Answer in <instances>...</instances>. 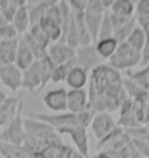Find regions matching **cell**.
Here are the masks:
<instances>
[{
  "instance_id": "cell-1",
  "label": "cell",
  "mask_w": 149,
  "mask_h": 158,
  "mask_svg": "<svg viewBox=\"0 0 149 158\" xmlns=\"http://www.w3.org/2000/svg\"><path fill=\"white\" fill-rule=\"evenodd\" d=\"M87 94L93 115L117 112L127 99L121 74L109 64H101L91 71Z\"/></svg>"
},
{
  "instance_id": "cell-2",
  "label": "cell",
  "mask_w": 149,
  "mask_h": 158,
  "mask_svg": "<svg viewBox=\"0 0 149 158\" xmlns=\"http://www.w3.org/2000/svg\"><path fill=\"white\" fill-rule=\"evenodd\" d=\"M27 118H35L42 122L50 124L56 130L65 127H74V126H82L87 128L91 121L93 118V114L91 110H85L83 113L74 114V113H55V114H43V113H34L29 112L27 114Z\"/></svg>"
},
{
  "instance_id": "cell-3",
  "label": "cell",
  "mask_w": 149,
  "mask_h": 158,
  "mask_svg": "<svg viewBox=\"0 0 149 158\" xmlns=\"http://www.w3.org/2000/svg\"><path fill=\"white\" fill-rule=\"evenodd\" d=\"M22 114H23V100H22V97H20L14 118L6 124L2 129V131L0 133V142L22 145V143L25 142L26 137H27L25 128H23Z\"/></svg>"
},
{
  "instance_id": "cell-4",
  "label": "cell",
  "mask_w": 149,
  "mask_h": 158,
  "mask_svg": "<svg viewBox=\"0 0 149 158\" xmlns=\"http://www.w3.org/2000/svg\"><path fill=\"white\" fill-rule=\"evenodd\" d=\"M109 66L117 71H127L141 63V52L132 49L126 42L120 43L114 55L109 59Z\"/></svg>"
},
{
  "instance_id": "cell-5",
  "label": "cell",
  "mask_w": 149,
  "mask_h": 158,
  "mask_svg": "<svg viewBox=\"0 0 149 158\" xmlns=\"http://www.w3.org/2000/svg\"><path fill=\"white\" fill-rule=\"evenodd\" d=\"M23 128L26 131V136L35 139L51 141L61 136L56 131V129L53 128L50 124L35 118H23Z\"/></svg>"
},
{
  "instance_id": "cell-6",
  "label": "cell",
  "mask_w": 149,
  "mask_h": 158,
  "mask_svg": "<svg viewBox=\"0 0 149 158\" xmlns=\"http://www.w3.org/2000/svg\"><path fill=\"white\" fill-rule=\"evenodd\" d=\"M106 10L103 8L100 0H89L84 13V19L85 23L90 30V34L92 36V40H93V44L98 40V31H99Z\"/></svg>"
},
{
  "instance_id": "cell-7",
  "label": "cell",
  "mask_w": 149,
  "mask_h": 158,
  "mask_svg": "<svg viewBox=\"0 0 149 158\" xmlns=\"http://www.w3.org/2000/svg\"><path fill=\"white\" fill-rule=\"evenodd\" d=\"M62 135H68L72 139L76 145L77 151L85 158H89V136H87V128L82 126H74V127H65L56 130Z\"/></svg>"
},
{
  "instance_id": "cell-8",
  "label": "cell",
  "mask_w": 149,
  "mask_h": 158,
  "mask_svg": "<svg viewBox=\"0 0 149 158\" xmlns=\"http://www.w3.org/2000/svg\"><path fill=\"white\" fill-rule=\"evenodd\" d=\"M76 62L77 65L89 72L93 71L99 65L104 64V60L100 58L99 55L97 54L95 44L86 45V47H79L76 49Z\"/></svg>"
},
{
  "instance_id": "cell-9",
  "label": "cell",
  "mask_w": 149,
  "mask_h": 158,
  "mask_svg": "<svg viewBox=\"0 0 149 158\" xmlns=\"http://www.w3.org/2000/svg\"><path fill=\"white\" fill-rule=\"evenodd\" d=\"M22 87L32 94H39L43 91L40 60H35L28 69L22 72Z\"/></svg>"
},
{
  "instance_id": "cell-10",
  "label": "cell",
  "mask_w": 149,
  "mask_h": 158,
  "mask_svg": "<svg viewBox=\"0 0 149 158\" xmlns=\"http://www.w3.org/2000/svg\"><path fill=\"white\" fill-rule=\"evenodd\" d=\"M90 127L96 138L98 141H101L109 133H112L118 126L109 113H98L93 115Z\"/></svg>"
},
{
  "instance_id": "cell-11",
  "label": "cell",
  "mask_w": 149,
  "mask_h": 158,
  "mask_svg": "<svg viewBox=\"0 0 149 158\" xmlns=\"http://www.w3.org/2000/svg\"><path fill=\"white\" fill-rule=\"evenodd\" d=\"M0 81L1 86H5L12 92H16L22 87V71L15 64L0 66Z\"/></svg>"
},
{
  "instance_id": "cell-12",
  "label": "cell",
  "mask_w": 149,
  "mask_h": 158,
  "mask_svg": "<svg viewBox=\"0 0 149 158\" xmlns=\"http://www.w3.org/2000/svg\"><path fill=\"white\" fill-rule=\"evenodd\" d=\"M42 101L45 107L54 113H65V110H68V92L62 87L49 91Z\"/></svg>"
},
{
  "instance_id": "cell-13",
  "label": "cell",
  "mask_w": 149,
  "mask_h": 158,
  "mask_svg": "<svg viewBox=\"0 0 149 158\" xmlns=\"http://www.w3.org/2000/svg\"><path fill=\"white\" fill-rule=\"evenodd\" d=\"M47 56L54 63L55 66H57V65L65 64L70 60H72L76 57V50L70 48L65 43L56 42L48 47Z\"/></svg>"
},
{
  "instance_id": "cell-14",
  "label": "cell",
  "mask_w": 149,
  "mask_h": 158,
  "mask_svg": "<svg viewBox=\"0 0 149 158\" xmlns=\"http://www.w3.org/2000/svg\"><path fill=\"white\" fill-rule=\"evenodd\" d=\"M89 94L85 89H70L68 92V110L79 114L89 110Z\"/></svg>"
},
{
  "instance_id": "cell-15",
  "label": "cell",
  "mask_w": 149,
  "mask_h": 158,
  "mask_svg": "<svg viewBox=\"0 0 149 158\" xmlns=\"http://www.w3.org/2000/svg\"><path fill=\"white\" fill-rule=\"evenodd\" d=\"M117 126L122 129H132L140 127V123L135 115V109L133 100L126 99L120 107V118L117 122Z\"/></svg>"
},
{
  "instance_id": "cell-16",
  "label": "cell",
  "mask_w": 149,
  "mask_h": 158,
  "mask_svg": "<svg viewBox=\"0 0 149 158\" xmlns=\"http://www.w3.org/2000/svg\"><path fill=\"white\" fill-rule=\"evenodd\" d=\"M57 1L55 0H45V1H35L34 5H27L28 14L30 19V27L35 25H39L42 18H45L47 12L53 5H55Z\"/></svg>"
},
{
  "instance_id": "cell-17",
  "label": "cell",
  "mask_w": 149,
  "mask_h": 158,
  "mask_svg": "<svg viewBox=\"0 0 149 158\" xmlns=\"http://www.w3.org/2000/svg\"><path fill=\"white\" fill-rule=\"evenodd\" d=\"M35 60L36 59H35L33 52L28 48L27 43L22 40V37H20L19 39V47H18V51H16V57H15L14 64L23 72L25 70H27L30 65L34 63Z\"/></svg>"
},
{
  "instance_id": "cell-18",
  "label": "cell",
  "mask_w": 149,
  "mask_h": 158,
  "mask_svg": "<svg viewBox=\"0 0 149 158\" xmlns=\"http://www.w3.org/2000/svg\"><path fill=\"white\" fill-rule=\"evenodd\" d=\"M65 83L71 89H84L85 85L89 83V74L83 68L74 66L69 71Z\"/></svg>"
},
{
  "instance_id": "cell-19",
  "label": "cell",
  "mask_w": 149,
  "mask_h": 158,
  "mask_svg": "<svg viewBox=\"0 0 149 158\" xmlns=\"http://www.w3.org/2000/svg\"><path fill=\"white\" fill-rule=\"evenodd\" d=\"M135 115L140 126H147L149 123V93L144 92L139 98L133 100Z\"/></svg>"
},
{
  "instance_id": "cell-20",
  "label": "cell",
  "mask_w": 149,
  "mask_h": 158,
  "mask_svg": "<svg viewBox=\"0 0 149 158\" xmlns=\"http://www.w3.org/2000/svg\"><path fill=\"white\" fill-rule=\"evenodd\" d=\"M39 26L42 29V31L47 35V37H48V40L50 41L51 44L61 41V37H62V26L58 25L57 22H55L54 20H51L48 16H45L39 22Z\"/></svg>"
},
{
  "instance_id": "cell-21",
  "label": "cell",
  "mask_w": 149,
  "mask_h": 158,
  "mask_svg": "<svg viewBox=\"0 0 149 158\" xmlns=\"http://www.w3.org/2000/svg\"><path fill=\"white\" fill-rule=\"evenodd\" d=\"M18 47H19V39L1 42V44H0V66L14 64Z\"/></svg>"
},
{
  "instance_id": "cell-22",
  "label": "cell",
  "mask_w": 149,
  "mask_h": 158,
  "mask_svg": "<svg viewBox=\"0 0 149 158\" xmlns=\"http://www.w3.org/2000/svg\"><path fill=\"white\" fill-rule=\"evenodd\" d=\"M12 25L14 26V28L16 29L19 35L26 34L29 30L30 19H29V14H28L27 6H22V7L18 8L14 18L12 20Z\"/></svg>"
},
{
  "instance_id": "cell-23",
  "label": "cell",
  "mask_w": 149,
  "mask_h": 158,
  "mask_svg": "<svg viewBox=\"0 0 149 158\" xmlns=\"http://www.w3.org/2000/svg\"><path fill=\"white\" fill-rule=\"evenodd\" d=\"M118 41L112 37V39H106V40H99L95 43V48L97 54L99 55V57L103 60H106V59H109L114 52L117 51V48H118Z\"/></svg>"
},
{
  "instance_id": "cell-24",
  "label": "cell",
  "mask_w": 149,
  "mask_h": 158,
  "mask_svg": "<svg viewBox=\"0 0 149 158\" xmlns=\"http://www.w3.org/2000/svg\"><path fill=\"white\" fill-rule=\"evenodd\" d=\"M28 5L26 0H0V14L2 15L10 23L14 18L19 7Z\"/></svg>"
},
{
  "instance_id": "cell-25",
  "label": "cell",
  "mask_w": 149,
  "mask_h": 158,
  "mask_svg": "<svg viewBox=\"0 0 149 158\" xmlns=\"http://www.w3.org/2000/svg\"><path fill=\"white\" fill-rule=\"evenodd\" d=\"M135 12V5L130 0H114L111 7V14L120 18H133Z\"/></svg>"
},
{
  "instance_id": "cell-26",
  "label": "cell",
  "mask_w": 149,
  "mask_h": 158,
  "mask_svg": "<svg viewBox=\"0 0 149 158\" xmlns=\"http://www.w3.org/2000/svg\"><path fill=\"white\" fill-rule=\"evenodd\" d=\"M0 155L4 158H28L30 157L26 152L22 145L0 142Z\"/></svg>"
},
{
  "instance_id": "cell-27",
  "label": "cell",
  "mask_w": 149,
  "mask_h": 158,
  "mask_svg": "<svg viewBox=\"0 0 149 158\" xmlns=\"http://www.w3.org/2000/svg\"><path fill=\"white\" fill-rule=\"evenodd\" d=\"M146 40H147V34L143 30L140 28L139 26L135 27V29L132 31V34L129 35V37L127 39L126 43L138 52H141L143 49L144 44H146Z\"/></svg>"
},
{
  "instance_id": "cell-28",
  "label": "cell",
  "mask_w": 149,
  "mask_h": 158,
  "mask_svg": "<svg viewBox=\"0 0 149 158\" xmlns=\"http://www.w3.org/2000/svg\"><path fill=\"white\" fill-rule=\"evenodd\" d=\"M128 78L133 80L140 89L149 93V64L136 72H128Z\"/></svg>"
},
{
  "instance_id": "cell-29",
  "label": "cell",
  "mask_w": 149,
  "mask_h": 158,
  "mask_svg": "<svg viewBox=\"0 0 149 158\" xmlns=\"http://www.w3.org/2000/svg\"><path fill=\"white\" fill-rule=\"evenodd\" d=\"M74 66H78L77 65V62H76V58H74L72 60H70L68 63L62 65H57L55 66V70L53 72V76H51V81L57 84V83H62V81H65V78L69 73V71Z\"/></svg>"
},
{
  "instance_id": "cell-30",
  "label": "cell",
  "mask_w": 149,
  "mask_h": 158,
  "mask_svg": "<svg viewBox=\"0 0 149 158\" xmlns=\"http://www.w3.org/2000/svg\"><path fill=\"white\" fill-rule=\"evenodd\" d=\"M135 27H136V18L133 16L130 20H128L125 25H122L121 27H119L118 29L114 30V37L117 41H118V43H124L127 41V39L129 37V35L132 34V31L135 29Z\"/></svg>"
},
{
  "instance_id": "cell-31",
  "label": "cell",
  "mask_w": 149,
  "mask_h": 158,
  "mask_svg": "<svg viewBox=\"0 0 149 158\" xmlns=\"http://www.w3.org/2000/svg\"><path fill=\"white\" fill-rule=\"evenodd\" d=\"M22 40L27 43L28 48H29L30 51L33 52L36 60H40V59L45 58V56H47V50L48 49L45 48V47H42L37 41H35L28 31H27L26 34L22 35Z\"/></svg>"
},
{
  "instance_id": "cell-32",
  "label": "cell",
  "mask_w": 149,
  "mask_h": 158,
  "mask_svg": "<svg viewBox=\"0 0 149 158\" xmlns=\"http://www.w3.org/2000/svg\"><path fill=\"white\" fill-rule=\"evenodd\" d=\"M63 145H64V142L62 139V136L55 138L51 142H49V144L41 151L37 158H57L61 148Z\"/></svg>"
},
{
  "instance_id": "cell-33",
  "label": "cell",
  "mask_w": 149,
  "mask_h": 158,
  "mask_svg": "<svg viewBox=\"0 0 149 158\" xmlns=\"http://www.w3.org/2000/svg\"><path fill=\"white\" fill-rule=\"evenodd\" d=\"M40 66H41V74H42V87L45 89L51 80V76L55 70V64L50 60L48 56L45 58L40 59Z\"/></svg>"
},
{
  "instance_id": "cell-34",
  "label": "cell",
  "mask_w": 149,
  "mask_h": 158,
  "mask_svg": "<svg viewBox=\"0 0 149 158\" xmlns=\"http://www.w3.org/2000/svg\"><path fill=\"white\" fill-rule=\"evenodd\" d=\"M114 36V28L111 22V18H109V12H106L104 15V19L101 21L99 31H98V40H106L112 39Z\"/></svg>"
},
{
  "instance_id": "cell-35",
  "label": "cell",
  "mask_w": 149,
  "mask_h": 158,
  "mask_svg": "<svg viewBox=\"0 0 149 158\" xmlns=\"http://www.w3.org/2000/svg\"><path fill=\"white\" fill-rule=\"evenodd\" d=\"M125 131L128 134L130 139H135V141H140L142 143H146L149 145V129L147 127L140 126L136 128L132 129H125Z\"/></svg>"
},
{
  "instance_id": "cell-36",
  "label": "cell",
  "mask_w": 149,
  "mask_h": 158,
  "mask_svg": "<svg viewBox=\"0 0 149 158\" xmlns=\"http://www.w3.org/2000/svg\"><path fill=\"white\" fill-rule=\"evenodd\" d=\"M122 84H124L125 92L127 94V98L130 100H135L136 98H139L141 94H143L146 91H143L142 89H140L138 85L135 84L133 80L127 77V78H122Z\"/></svg>"
},
{
  "instance_id": "cell-37",
  "label": "cell",
  "mask_w": 149,
  "mask_h": 158,
  "mask_svg": "<svg viewBox=\"0 0 149 158\" xmlns=\"http://www.w3.org/2000/svg\"><path fill=\"white\" fill-rule=\"evenodd\" d=\"M28 33L32 35V37H33L35 41H37L42 47H45V48H47V49H48V47L51 44L50 41L48 40V37H47V35L42 31V29L40 28V26L39 25L32 26V27L29 28V30H28Z\"/></svg>"
},
{
  "instance_id": "cell-38",
  "label": "cell",
  "mask_w": 149,
  "mask_h": 158,
  "mask_svg": "<svg viewBox=\"0 0 149 158\" xmlns=\"http://www.w3.org/2000/svg\"><path fill=\"white\" fill-rule=\"evenodd\" d=\"M16 39H19V34L12 23H7L6 26L0 28V40L1 41H12V40Z\"/></svg>"
},
{
  "instance_id": "cell-39",
  "label": "cell",
  "mask_w": 149,
  "mask_h": 158,
  "mask_svg": "<svg viewBox=\"0 0 149 158\" xmlns=\"http://www.w3.org/2000/svg\"><path fill=\"white\" fill-rule=\"evenodd\" d=\"M68 2L72 13H83L86 10L89 0H69Z\"/></svg>"
},
{
  "instance_id": "cell-40",
  "label": "cell",
  "mask_w": 149,
  "mask_h": 158,
  "mask_svg": "<svg viewBox=\"0 0 149 158\" xmlns=\"http://www.w3.org/2000/svg\"><path fill=\"white\" fill-rule=\"evenodd\" d=\"M135 16L149 15V0H140L135 6Z\"/></svg>"
},
{
  "instance_id": "cell-41",
  "label": "cell",
  "mask_w": 149,
  "mask_h": 158,
  "mask_svg": "<svg viewBox=\"0 0 149 158\" xmlns=\"http://www.w3.org/2000/svg\"><path fill=\"white\" fill-rule=\"evenodd\" d=\"M148 64H149V35H147L146 44H144L143 49L141 51V63H140V65L147 66Z\"/></svg>"
},
{
  "instance_id": "cell-42",
  "label": "cell",
  "mask_w": 149,
  "mask_h": 158,
  "mask_svg": "<svg viewBox=\"0 0 149 158\" xmlns=\"http://www.w3.org/2000/svg\"><path fill=\"white\" fill-rule=\"evenodd\" d=\"M136 18V23L139 27L143 30L147 35H149V15L146 16H135Z\"/></svg>"
},
{
  "instance_id": "cell-43",
  "label": "cell",
  "mask_w": 149,
  "mask_h": 158,
  "mask_svg": "<svg viewBox=\"0 0 149 158\" xmlns=\"http://www.w3.org/2000/svg\"><path fill=\"white\" fill-rule=\"evenodd\" d=\"M113 2H114V0H100V4H101V6H103V8L105 10L111 8L112 5H113Z\"/></svg>"
},
{
  "instance_id": "cell-44",
  "label": "cell",
  "mask_w": 149,
  "mask_h": 158,
  "mask_svg": "<svg viewBox=\"0 0 149 158\" xmlns=\"http://www.w3.org/2000/svg\"><path fill=\"white\" fill-rule=\"evenodd\" d=\"M8 99V97H7V94L1 89V87H0V105H2L4 102H5L6 100Z\"/></svg>"
},
{
  "instance_id": "cell-45",
  "label": "cell",
  "mask_w": 149,
  "mask_h": 158,
  "mask_svg": "<svg viewBox=\"0 0 149 158\" xmlns=\"http://www.w3.org/2000/svg\"><path fill=\"white\" fill-rule=\"evenodd\" d=\"M7 23H10V22H8V21L2 16V15L0 14V28H1V27H4V26H6Z\"/></svg>"
},
{
  "instance_id": "cell-46",
  "label": "cell",
  "mask_w": 149,
  "mask_h": 158,
  "mask_svg": "<svg viewBox=\"0 0 149 158\" xmlns=\"http://www.w3.org/2000/svg\"><path fill=\"white\" fill-rule=\"evenodd\" d=\"M93 158H112V157H111V156H109V155H106V153L99 152L97 156H95Z\"/></svg>"
},
{
  "instance_id": "cell-47",
  "label": "cell",
  "mask_w": 149,
  "mask_h": 158,
  "mask_svg": "<svg viewBox=\"0 0 149 158\" xmlns=\"http://www.w3.org/2000/svg\"><path fill=\"white\" fill-rule=\"evenodd\" d=\"M71 158H85V157H83L78 151H76V150H74V155H72V157Z\"/></svg>"
},
{
  "instance_id": "cell-48",
  "label": "cell",
  "mask_w": 149,
  "mask_h": 158,
  "mask_svg": "<svg viewBox=\"0 0 149 158\" xmlns=\"http://www.w3.org/2000/svg\"><path fill=\"white\" fill-rule=\"evenodd\" d=\"M4 108H5V106H4V104L0 105V113H2V112H4Z\"/></svg>"
},
{
  "instance_id": "cell-49",
  "label": "cell",
  "mask_w": 149,
  "mask_h": 158,
  "mask_svg": "<svg viewBox=\"0 0 149 158\" xmlns=\"http://www.w3.org/2000/svg\"><path fill=\"white\" fill-rule=\"evenodd\" d=\"M144 127H147V128H148V129H149V123H148V124H147V126H144Z\"/></svg>"
},
{
  "instance_id": "cell-50",
  "label": "cell",
  "mask_w": 149,
  "mask_h": 158,
  "mask_svg": "<svg viewBox=\"0 0 149 158\" xmlns=\"http://www.w3.org/2000/svg\"><path fill=\"white\" fill-rule=\"evenodd\" d=\"M1 42H2V41H1V40H0V44H1Z\"/></svg>"
},
{
  "instance_id": "cell-51",
  "label": "cell",
  "mask_w": 149,
  "mask_h": 158,
  "mask_svg": "<svg viewBox=\"0 0 149 158\" xmlns=\"http://www.w3.org/2000/svg\"><path fill=\"white\" fill-rule=\"evenodd\" d=\"M0 87H1V81H0Z\"/></svg>"
},
{
  "instance_id": "cell-52",
  "label": "cell",
  "mask_w": 149,
  "mask_h": 158,
  "mask_svg": "<svg viewBox=\"0 0 149 158\" xmlns=\"http://www.w3.org/2000/svg\"><path fill=\"white\" fill-rule=\"evenodd\" d=\"M28 158H33V157H28Z\"/></svg>"
}]
</instances>
